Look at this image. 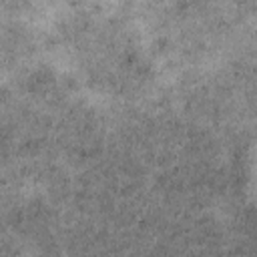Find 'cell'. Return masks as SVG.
Here are the masks:
<instances>
[{"instance_id": "1", "label": "cell", "mask_w": 257, "mask_h": 257, "mask_svg": "<svg viewBox=\"0 0 257 257\" xmlns=\"http://www.w3.org/2000/svg\"><path fill=\"white\" fill-rule=\"evenodd\" d=\"M0 6L10 14H22L32 10V0H0Z\"/></svg>"}]
</instances>
